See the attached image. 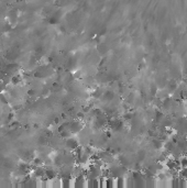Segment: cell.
Segmentation results:
<instances>
[{
    "label": "cell",
    "instance_id": "1",
    "mask_svg": "<svg viewBox=\"0 0 187 188\" xmlns=\"http://www.w3.org/2000/svg\"><path fill=\"white\" fill-rule=\"evenodd\" d=\"M45 176L49 179H53L59 176V172L55 170V168L52 167V166H48V167H45Z\"/></svg>",
    "mask_w": 187,
    "mask_h": 188
},
{
    "label": "cell",
    "instance_id": "2",
    "mask_svg": "<svg viewBox=\"0 0 187 188\" xmlns=\"http://www.w3.org/2000/svg\"><path fill=\"white\" fill-rule=\"evenodd\" d=\"M77 146H78V143H77V141L74 139V138H72V137L67 138V140H66V148L70 149V150H72V151H75Z\"/></svg>",
    "mask_w": 187,
    "mask_h": 188
},
{
    "label": "cell",
    "instance_id": "3",
    "mask_svg": "<svg viewBox=\"0 0 187 188\" xmlns=\"http://www.w3.org/2000/svg\"><path fill=\"white\" fill-rule=\"evenodd\" d=\"M32 164H33L34 167H35V166H42L43 165V159H41L40 157H35V159H33V162H32Z\"/></svg>",
    "mask_w": 187,
    "mask_h": 188
},
{
    "label": "cell",
    "instance_id": "4",
    "mask_svg": "<svg viewBox=\"0 0 187 188\" xmlns=\"http://www.w3.org/2000/svg\"><path fill=\"white\" fill-rule=\"evenodd\" d=\"M20 81H21L20 76H18V75H14V76L11 77V81H10V83H12L13 85H17V84L20 83Z\"/></svg>",
    "mask_w": 187,
    "mask_h": 188
}]
</instances>
